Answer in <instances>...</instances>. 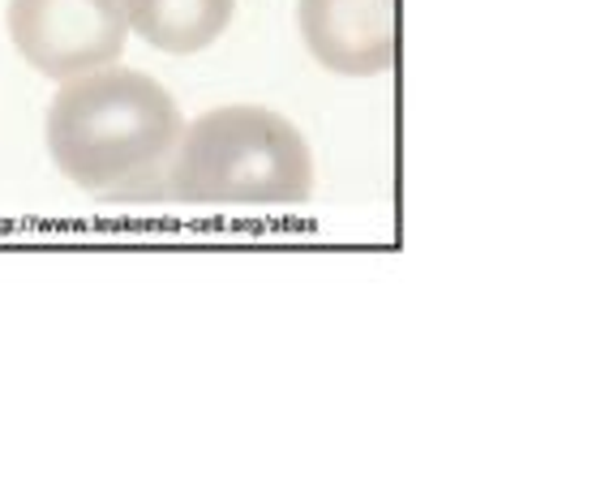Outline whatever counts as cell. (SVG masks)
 I'll return each instance as SVG.
<instances>
[{
  "instance_id": "obj_1",
  "label": "cell",
  "mask_w": 592,
  "mask_h": 497,
  "mask_svg": "<svg viewBox=\"0 0 592 497\" xmlns=\"http://www.w3.org/2000/svg\"><path fill=\"white\" fill-rule=\"evenodd\" d=\"M185 116L142 69L104 65L69 77L47 108V151L78 190L120 197L163 185Z\"/></svg>"
},
{
  "instance_id": "obj_2",
  "label": "cell",
  "mask_w": 592,
  "mask_h": 497,
  "mask_svg": "<svg viewBox=\"0 0 592 497\" xmlns=\"http://www.w3.org/2000/svg\"><path fill=\"white\" fill-rule=\"evenodd\" d=\"M163 193L190 206H297L314 193V154L305 133L271 108H211L181 129Z\"/></svg>"
},
{
  "instance_id": "obj_3",
  "label": "cell",
  "mask_w": 592,
  "mask_h": 497,
  "mask_svg": "<svg viewBox=\"0 0 592 497\" xmlns=\"http://www.w3.org/2000/svg\"><path fill=\"white\" fill-rule=\"evenodd\" d=\"M4 26L18 56L52 82L117 65L129 39L120 0H9Z\"/></svg>"
},
{
  "instance_id": "obj_4",
  "label": "cell",
  "mask_w": 592,
  "mask_h": 497,
  "mask_svg": "<svg viewBox=\"0 0 592 497\" xmlns=\"http://www.w3.org/2000/svg\"><path fill=\"white\" fill-rule=\"evenodd\" d=\"M301 43L322 69L378 77L399 56V0H301Z\"/></svg>"
},
{
  "instance_id": "obj_5",
  "label": "cell",
  "mask_w": 592,
  "mask_h": 497,
  "mask_svg": "<svg viewBox=\"0 0 592 497\" xmlns=\"http://www.w3.org/2000/svg\"><path fill=\"white\" fill-rule=\"evenodd\" d=\"M138 39L168 56H197L233 26L237 0H120Z\"/></svg>"
}]
</instances>
